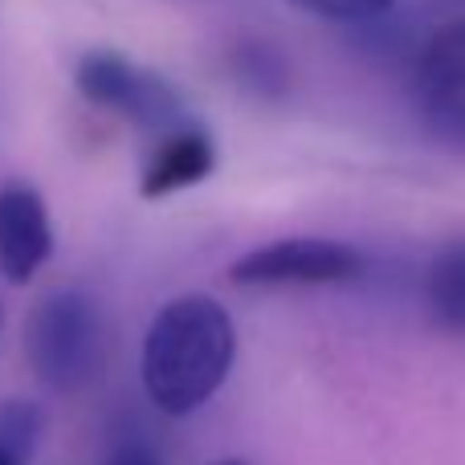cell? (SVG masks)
I'll return each instance as SVG.
<instances>
[{
    "instance_id": "2",
    "label": "cell",
    "mask_w": 465,
    "mask_h": 465,
    "mask_svg": "<svg viewBox=\"0 0 465 465\" xmlns=\"http://www.w3.org/2000/svg\"><path fill=\"white\" fill-rule=\"evenodd\" d=\"M106 319L86 290H54L25 322V355L45 388L82 392L106 368Z\"/></svg>"
},
{
    "instance_id": "5",
    "label": "cell",
    "mask_w": 465,
    "mask_h": 465,
    "mask_svg": "<svg viewBox=\"0 0 465 465\" xmlns=\"http://www.w3.org/2000/svg\"><path fill=\"white\" fill-rule=\"evenodd\" d=\"M54 253L49 209L33 184H0V278L8 286H29Z\"/></svg>"
},
{
    "instance_id": "9",
    "label": "cell",
    "mask_w": 465,
    "mask_h": 465,
    "mask_svg": "<svg viewBox=\"0 0 465 465\" xmlns=\"http://www.w3.org/2000/svg\"><path fill=\"white\" fill-rule=\"evenodd\" d=\"M41 433H45V412H41L33 401H5L0 404V441H5L21 461H33Z\"/></svg>"
},
{
    "instance_id": "4",
    "label": "cell",
    "mask_w": 465,
    "mask_h": 465,
    "mask_svg": "<svg viewBox=\"0 0 465 465\" xmlns=\"http://www.w3.org/2000/svg\"><path fill=\"white\" fill-rule=\"evenodd\" d=\"M368 262L355 245L331 237H282L249 249L229 265L232 286H347L360 282Z\"/></svg>"
},
{
    "instance_id": "10",
    "label": "cell",
    "mask_w": 465,
    "mask_h": 465,
    "mask_svg": "<svg viewBox=\"0 0 465 465\" xmlns=\"http://www.w3.org/2000/svg\"><path fill=\"white\" fill-rule=\"evenodd\" d=\"M420 119H425L429 135L453 155H465V98L453 103H429L420 106Z\"/></svg>"
},
{
    "instance_id": "14",
    "label": "cell",
    "mask_w": 465,
    "mask_h": 465,
    "mask_svg": "<svg viewBox=\"0 0 465 465\" xmlns=\"http://www.w3.org/2000/svg\"><path fill=\"white\" fill-rule=\"evenodd\" d=\"M437 5H441V8H450L453 16H458V13H465V0H437Z\"/></svg>"
},
{
    "instance_id": "8",
    "label": "cell",
    "mask_w": 465,
    "mask_h": 465,
    "mask_svg": "<svg viewBox=\"0 0 465 465\" xmlns=\"http://www.w3.org/2000/svg\"><path fill=\"white\" fill-rule=\"evenodd\" d=\"M425 298L437 327L450 335H465V241H453L433 257Z\"/></svg>"
},
{
    "instance_id": "7",
    "label": "cell",
    "mask_w": 465,
    "mask_h": 465,
    "mask_svg": "<svg viewBox=\"0 0 465 465\" xmlns=\"http://www.w3.org/2000/svg\"><path fill=\"white\" fill-rule=\"evenodd\" d=\"M412 90L420 106L465 98V13L445 21L412 57Z\"/></svg>"
},
{
    "instance_id": "13",
    "label": "cell",
    "mask_w": 465,
    "mask_h": 465,
    "mask_svg": "<svg viewBox=\"0 0 465 465\" xmlns=\"http://www.w3.org/2000/svg\"><path fill=\"white\" fill-rule=\"evenodd\" d=\"M0 465H29V461H21V458H16L13 450H8L5 441H0Z\"/></svg>"
},
{
    "instance_id": "15",
    "label": "cell",
    "mask_w": 465,
    "mask_h": 465,
    "mask_svg": "<svg viewBox=\"0 0 465 465\" xmlns=\"http://www.w3.org/2000/svg\"><path fill=\"white\" fill-rule=\"evenodd\" d=\"M217 465H245V461H232V458H229V461H217Z\"/></svg>"
},
{
    "instance_id": "6",
    "label": "cell",
    "mask_w": 465,
    "mask_h": 465,
    "mask_svg": "<svg viewBox=\"0 0 465 465\" xmlns=\"http://www.w3.org/2000/svg\"><path fill=\"white\" fill-rule=\"evenodd\" d=\"M213 168H217L213 135L196 123H184V127L160 135V143L152 147L143 176H139V193H143V201H163V196L204 184L213 176Z\"/></svg>"
},
{
    "instance_id": "1",
    "label": "cell",
    "mask_w": 465,
    "mask_h": 465,
    "mask_svg": "<svg viewBox=\"0 0 465 465\" xmlns=\"http://www.w3.org/2000/svg\"><path fill=\"white\" fill-rule=\"evenodd\" d=\"M237 360L232 314L213 294H180L143 335V392L163 417H193L229 380Z\"/></svg>"
},
{
    "instance_id": "12",
    "label": "cell",
    "mask_w": 465,
    "mask_h": 465,
    "mask_svg": "<svg viewBox=\"0 0 465 465\" xmlns=\"http://www.w3.org/2000/svg\"><path fill=\"white\" fill-rule=\"evenodd\" d=\"M103 465H163V461L155 458L152 445H143V441H123V445H114V450L106 453Z\"/></svg>"
},
{
    "instance_id": "3",
    "label": "cell",
    "mask_w": 465,
    "mask_h": 465,
    "mask_svg": "<svg viewBox=\"0 0 465 465\" xmlns=\"http://www.w3.org/2000/svg\"><path fill=\"white\" fill-rule=\"evenodd\" d=\"M74 86L90 106H103L152 135H168L188 123L180 90L163 74L143 70L114 49H90L74 70Z\"/></svg>"
},
{
    "instance_id": "11",
    "label": "cell",
    "mask_w": 465,
    "mask_h": 465,
    "mask_svg": "<svg viewBox=\"0 0 465 465\" xmlns=\"http://www.w3.org/2000/svg\"><path fill=\"white\" fill-rule=\"evenodd\" d=\"M298 5L302 13H314V16H327V21H376L384 16L396 0H290Z\"/></svg>"
}]
</instances>
